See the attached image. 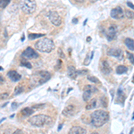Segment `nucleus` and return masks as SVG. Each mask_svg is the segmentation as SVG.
<instances>
[{"mask_svg":"<svg viewBox=\"0 0 134 134\" xmlns=\"http://www.w3.org/2000/svg\"><path fill=\"white\" fill-rule=\"evenodd\" d=\"M88 80H89L90 82L92 83H96V84H98V83H99V80L98 79L97 77H95V76H88Z\"/></svg>","mask_w":134,"mask_h":134,"instance_id":"393cba45","label":"nucleus"},{"mask_svg":"<svg viewBox=\"0 0 134 134\" xmlns=\"http://www.w3.org/2000/svg\"><path fill=\"white\" fill-rule=\"evenodd\" d=\"M89 1H90L91 3H95V2H97L98 0H89Z\"/></svg>","mask_w":134,"mask_h":134,"instance_id":"4c0bfd02","label":"nucleus"},{"mask_svg":"<svg viewBox=\"0 0 134 134\" xmlns=\"http://www.w3.org/2000/svg\"><path fill=\"white\" fill-rule=\"evenodd\" d=\"M69 133L70 134H85V133H87V130L81 128V127H79V126H74L69 130Z\"/></svg>","mask_w":134,"mask_h":134,"instance_id":"2eb2a0df","label":"nucleus"},{"mask_svg":"<svg viewBox=\"0 0 134 134\" xmlns=\"http://www.w3.org/2000/svg\"><path fill=\"white\" fill-rule=\"evenodd\" d=\"M132 119L134 120V113H133V116H132Z\"/></svg>","mask_w":134,"mask_h":134,"instance_id":"79ce46f5","label":"nucleus"},{"mask_svg":"<svg viewBox=\"0 0 134 134\" xmlns=\"http://www.w3.org/2000/svg\"><path fill=\"white\" fill-rule=\"evenodd\" d=\"M110 15L113 19H116V20H120L123 19L124 17V12H123V8L121 6H117V7L112 9Z\"/></svg>","mask_w":134,"mask_h":134,"instance_id":"6e6552de","label":"nucleus"},{"mask_svg":"<svg viewBox=\"0 0 134 134\" xmlns=\"http://www.w3.org/2000/svg\"><path fill=\"white\" fill-rule=\"evenodd\" d=\"M17 106H18V105L16 104V103H13V105H12V108H13V109H15Z\"/></svg>","mask_w":134,"mask_h":134,"instance_id":"473e14b6","label":"nucleus"},{"mask_svg":"<svg viewBox=\"0 0 134 134\" xmlns=\"http://www.w3.org/2000/svg\"><path fill=\"white\" fill-rule=\"evenodd\" d=\"M51 121V117L46 114H37L30 119V123L34 127H43Z\"/></svg>","mask_w":134,"mask_h":134,"instance_id":"7ed1b4c3","label":"nucleus"},{"mask_svg":"<svg viewBox=\"0 0 134 134\" xmlns=\"http://www.w3.org/2000/svg\"><path fill=\"white\" fill-rule=\"evenodd\" d=\"M127 56H128V58H129V60H130V62H131V64H134V55H133V54L127 52Z\"/></svg>","mask_w":134,"mask_h":134,"instance_id":"cd10ccee","label":"nucleus"},{"mask_svg":"<svg viewBox=\"0 0 134 134\" xmlns=\"http://www.w3.org/2000/svg\"><path fill=\"white\" fill-rule=\"evenodd\" d=\"M72 23H73L74 24H76V23H78V19H76V18H74V19L72 20Z\"/></svg>","mask_w":134,"mask_h":134,"instance_id":"72a5a7b5","label":"nucleus"},{"mask_svg":"<svg viewBox=\"0 0 134 134\" xmlns=\"http://www.w3.org/2000/svg\"><path fill=\"white\" fill-rule=\"evenodd\" d=\"M10 2H11V0H0V8H2V9L6 8Z\"/></svg>","mask_w":134,"mask_h":134,"instance_id":"b1692460","label":"nucleus"},{"mask_svg":"<svg viewBox=\"0 0 134 134\" xmlns=\"http://www.w3.org/2000/svg\"><path fill=\"white\" fill-rule=\"evenodd\" d=\"M124 43H125V45H126V47L129 48V50L134 51V40H132V39L127 38L126 40H125Z\"/></svg>","mask_w":134,"mask_h":134,"instance_id":"f3484780","label":"nucleus"},{"mask_svg":"<svg viewBox=\"0 0 134 134\" xmlns=\"http://www.w3.org/2000/svg\"><path fill=\"white\" fill-rule=\"evenodd\" d=\"M116 34H117V26L116 25H111V26L108 27V29L106 30V36L109 41H112V40L116 37Z\"/></svg>","mask_w":134,"mask_h":134,"instance_id":"9b49d317","label":"nucleus"},{"mask_svg":"<svg viewBox=\"0 0 134 134\" xmlns=\"http://www.w3.org/2000/svg\"><path fill=\"white\" fill-rule=\"evenodd\" d=\"M2 70H3V68L1 67V66H0V71H2Z\"/></svg>","mask_w":134,"mask_h":134,"instance_id":"a19ab883","label":"nucleus"},{"mask_svg":"<svg viewBox=\"0 0 134 134\" xmlns=\"http://www.w3.org/2000/svg\"><path fill=\"white\" fill-rule=\"evenodd\" d=\"M117 98H118V99H121L122 98H123V99L125 98V96H124V94H123V89H122L121 87L119 88V89H118V92H117Z\"/></svg>","mask_w":134,"mask_h":134,"instance_id":"bb28decb","label":"nucleus"},{"mask_svg":"<svg viewBox=\"0 0 134 134\" xmlns=\"http://www.w3.org/2000/svg\"><path fill=\"white\" fill-rule=\"evenodd\" d=\"M19 132H23V131H22L21 130H15L14 133H19Z\"/></svg>","mask_w":134,"mask_h":134,"instance_id":"f704fd0d","label":"nucleus"},{"mask_svg":"<svg viewBox=\"0 0 134 134\" xmlns=\"http://www.w3.org/2000/svg\"><path fill=\"white\" fill-rule=\"evenodd\" d=\"M8 96H9V94H8V93H4V94H1V95H0V99H1V100L6 99V98H8Z\"/></svg>","mask_w":134,"mask_h":134,"instance_id":"c756f323","label":"nucleus"},{"mask_svg":"<svg viewBox=\"0 0 134 134\" xmlns=\"http://www.w3.org/2000/svg\"><path fill=\"white\" fill-rule=\"evenodd\" d=\"M20 64H21L22 66H25V67H27V68H29V69H31V67H32L31 64H30V63L29 62L28 60H26V58L22 59Z\"/></svg>","mask_w":134,"mask_h":134,"instance_id":"aec40b11","label":"nucleus"},{"mask_svg":"<svg viewBox=\"0 0 134 134\" xmlns=\"http://www.w3.org/2000/svg\"><path fill=\"white\" fill-rule=\"evenodd\" d=\"M35 48L39 50L40 52H43V53H50L55 49V44H54L53 40H49V39H42L39 41L36 42L35 44Z\"/></svg>","mask_w":134,"mask_h":134,"instance_id":"f03ea898","label":"nucleus"},{"mask_svg":"<svg viewBox=\"0 0 134 134\" xmlns=\"http://www.w3.org/2000/svg\"><path fill=\"white\" fill-rule=\"evenodd\" d=\"M62 127H63V124H60L59 125V128H58V130H60L61 129H62Z\"/></svg>","mask_w":134,"mask_h":134,"instance_id":"e433bc0d","label":"nucleus"},{"mask_svg":"<svg viewBox=\"0 0 134 134\" xmlns=\"http://www.w3.org/2000/svg\"><path fill=\"white\" fill-rule=\"evenodd\" d=\"M21 8L25 13L31 14L36 11V1L35 0H23L21 4Z\"/></svg>","mask_w":134,"mask_h":134,"instance_id":"39448f33","label":"nucleus"},{"mask_svg":"<svg viewBox=\"0 0 134 134\" xmlns=\"http://www.w3.org/2000/svg\"><path fill=\"white\" fill-rule=\"evenodd\" d=\"M100 102L102 103V106L104 107H107V102L106 101V97H102L101 99H100Z\"/></svg>","mask_w":134,"mask_h":134,"instance_id":"c85d7f7f","label":"nucleus"},{"mask_svg":"<svg viewBox=\"0 0 134 134\" xmlns=\"http://www.w3.org/2000/svg\"><path fill=\"white\" fill-rule=\"evenodd\" d=\"M47 17H48L49 21L51 22L55 26H60L61 23H62V18L58 14V13L55 11L49 12L47 13Z\"/></svg>","mask_w":134,"mask_h":134,"instance_id":"0eeeda50","label":"nucleus"},{"mask_svg":"<svg viewBox=\"0 0 134 134\" xmlns=\"http://www.w3.org/2000/svg\"><path fill=\"white\" fill-rule=\"evenodd\" d=\"M76 1H77V2H80V3H81V2H83V1H84V0H76Z\"/></svg>","mask_w":134,"mask_h":134,"instance_id":"58836bf2","label":"nucleus"},{"mask_svg":"<svg viewBox=\"0 0 134 134\" xmlns=\"http://www.w3.org/2000/svg\"><path fill=\"white\" fill-rule=\"evenodd\" d=\"M22 92H23V86H18V87L15 88V90L13 94H14L15 96H17V95L21 94Z\"/></svg>","mask_w":134,"mask_h":134,"instance_id":"a878e982","label":"nucleus"},{"mask_svg":"<svg viewBox=\"0 0 134 134\" xmlns=\"http://www.w3.org/2000/svg\"><path fill=\"white\" fill-rule=\"evenodd\" d=\"M33 113H34V110L31 107H25L22 110V114L24 115V116H30Z\"/></svg>","mask_w":134,"mask_h":134,"instance_id":"a211bd4d","label":"nucleus"},{"mask_svg":"<svg viewBox=\"0 0 134 134\" xmlns=\"http://www.w3.org/2000/svg\"><path fill=\"white\" fill-rule=\"evenodd\" d=\"M123 52L121 48H117V47H112L107 51V55L111 56H114L118 60H123Z\"/></svg>","mask_w":134,"mask_h":134,"instance_id":"9d476101","label":"nucleus"},{"mask_svg":"<svg viewBox=\"0 0 134 134\" xmlns=\"http://www.w3.org/2000/svg\"><path fill=\"white\" fill-rule=\"evenodd\" d=\"M96 106H97V100L93 99V100H91V102L89 103V105H87V106H86V109H87V110L94 109Z\"/></svg>","mask_w":134,"mask_h":134,"instance_id":"412c9836","label":"nucleus"},{"mask_svg":"<svg viewBox=\"0 0 134 134\" xmlns=\"http://www.w3.org/2000/svg\"><path fill=\"white\" fill-rule=\"evenodd\" d=\"M76 113V108L73 105H69L63 110V114L66 117H72Z\"/></svg>","mask_w":134,"mask_h":134,"instance_id":"f8f14e48","label":"nucleus"},{"mask_svg":"<svg viewBox=\"0 0 134 134\" xmlns=\"http://www.w3.org/2000/svg\"><path fill=\"white\" fill-rule=\"evenodd\" d=\"M124 16H126L128 19H134V13L131 10H127L124 12Z\"/></svg>","mask_w":134,"mask_h":134,"instance_id":"5701e85b","label":"nucleus"},{"mask_svg":"<svg viewBox=\"0 0 134 134\" xmlns=\"http://www.w3.org/2000/svg\"><path fill=\"white\" fill-rule=\"evenodd\" d=\"M128 72V69H127L126 66H124V65L117 66L116 73H118V74H123V73H125V72Z\"/></svg>","mask_w":134,"mask_h":134,"instance_id":"6ab92c4d","label":"nucleus"},{"mask_svg":"<svg viewBox=\"0 0 134 134\" xmlns=\"http://www.w3.org/2000/svg\"><path fill=\"white\" fill-rule=\"evenodd\" d=\"M7 76H8V78H9V79L11 80L12 81H14V82H15V81H19L20 80L22 79L21 74H19L17 72H16V71H13V70L8 72Z\"/></svg>","mask_w":134,"mask_h":134,"instance_id":"4468645a","label":"nucleus"},{"mask_svg":"<svg viewBox=\"0 0 134 134\" xmlns=\"http://www.w3.org/2000/svg\"><path fill=\"white\" fill-rule=\"evenodd\" d=\"M90 40H91V39H90V38H89H89H88V41L89 42V41H90Z\"/></svg>","mask_w":134,"mask_h":134,"instance_id":"ea45409f","label":"nucleus"},{"mask_svg":"<svg viewBox=\"0 0 134 134\" xmlns=\"http://www.w3.org/2000/svg\"><path fill=\"white\" fill-rule=\"evenodd\" d=\"M93 55H94V52H91V56H90V60L93 58Z\"/></svg>","mask_w":134,"mask_h":134,"instance_id":"c9c22d12","label":"nucleus"},{"mask_svg":"<svg viewBox=\"0 0 134 134\" xmlns=\"http://www.w3.org/2000/svg\"><path fill=\"white\" fill-rule=\"evenodd\" d=\"M101 72L105 74V75H109L112 72L111 66H110L109 63L106 60H103L101 62Z\"/></svg>","mask_w":134,"mask_h":134,"instance_id":"ddd939ff","label":"nucleus"},{"mask_svg":"<svg viewBox=\"0 0 134 134\" xmlns=\"http://www.w3.org/2000/svg\"><path fill=\"white\" fill-rule=\"evenodd\" d=\"M5 82V79H4V77L3 76H0V86L2 85L3 83Z\"/></svg>","mask_w":134,"mask_h":134,"instance_id":"2f4dec72","label":"nucleus"},{"mask_svg":"<svg viewBox=\"0 0 134 134\" xmlns=\"http://www.w3.org/2000/svg\"><path fill=\"white\" fill-rule=\"evenodd\" d=\"M67 73H68V76L72 79H75L77 77L78 73L77 71H76L75 67L72 65H69L68 66V70H67Z\"/></svg>","mask_w":134,"mask_h":134,"instance_id":"dca6fc26","label":"nucleus"},{"mask_svg":"<svg viewBox=\"0 0 134 134\" xmlns=\"http://www.w3.org/2000/svg\"><path fill=\"white\" fill-rule=\"evenodd\" d=\"M28 37H29V40H36V39H39V38H42V37H44V34H36V33H30Z\"/></svg>","mask_w":134,"mask_h":134,"instance_id":"4be33fe9","label":"nucleus"},{"mask_svg":"<svg viewBox=\"0 0 134 134\" xmlns=\"http://www.w3.org/2000/svg\"><path fill=\"white\" fill-rule=\"evenodd\" d=\"M51 77L50 72H46V71H40L34 73L31 77V82L35 85H40L47 82Z\"/></svg>","mask_w":134,"mask_h":134,"instance_id":"20e7f679","label":"nucleus"},{"mask_svg":"<svg viewBox=\"0 0 134 134\" xmlns=\"http://www.w3.org/2000/svg\"><path fill=\"white\" fill-rule=\"evenodd\" d=\"M98 91V89H97L95 86L93 85H87L84 88V92H83V100L88 102L89 99L91 98V96L94 93H97Z\"/></svg>","mask_w":134,"mask_h":134,"instance_id":"423d86ee","label":"nucleus"},{"mask_svg":"<svg viewBox=\"0 0 134 134\" xmlns=\"http://www.w3.org/2000/svg\"><path fill=\"white\" fill-rule=\"evenodd\" d=\"M127 6H128L129 7L131 8V9L134 10V6H133V4H132L131 2H127Z\"/></svg>","mask_w":134,"mask_h":134,"instance_id":"7c9ffc66","label":"nucleus"},{"mask_svg":"<svg viewBox=\"0 0 134 134\" xmlns=\"http://www.w3.org/2000/svg\"><path fill=\"white\" fill-rule=\"evenodd\" d=\"M91 124L95 128H100L109 120V113L105 110H96L90 115Z\"/></svg>","mask_w":134,"mask_h":134,"instance_id":"f257e3e1","label":"nucleus"},{"mask_svg":"<svg viewBox=\"0 0 134 134\" xmlns=\"http://www.w3.org/2000/svg\"><path fill=\"white\" fill-rule=\"evenodd\" d=\"M22 55H23V58H26V59H35V58H38L39 57V55L38 53H37L36 51H35L34 49L31 48V47H27L26 49H25L24 51L23 52V54H22Z\"/></svg>","mask_w":134,"mask_h":134,"instance_id":"1a4fd4ad","label":"nucleus"}]
</instances>
